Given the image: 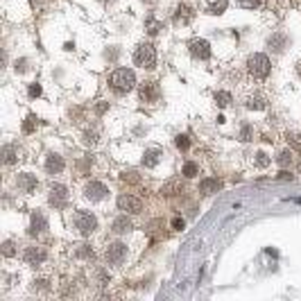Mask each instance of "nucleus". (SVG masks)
Segmentation results:
<instances>
[{
  "mask_svg": "<svg viewBox=\"0 0 301 301\" xmlns=\"http://www.w3.org/2000/svg\"><path fill=\"white\" fill-rule=\"evenodd\" d=\"M64 168H66V161L59 154H48V159H45V170H48L50 174H59V172H64Z\"/></svg>",
  "mask_w": 301,
  "mask_h": 301,
  "instance_id": "13",
  "label": "nucleus"
},
{
  "mask_svg": "<svg viewBox=\"0 0 301 301\" xmlns=\"http://www.w3.org/2000/svg\"><path fill=\"white\" fill-rule=\"evenodd\" d=\"M118 209L125 211V213H140L143 211V202H140L138 197H134V195H120L118 197Z\"/></svg>",
  "mask_w": 301,
  "mask_h": 301,
  "instance_id": "9",
  "label": "nucleus"
},
{
  "mask_svg": "<svg viewBox=\"0 0 301 301\" xmlns=\"http://www.w3.org/2000/svg\"><path fill=\"white\" fill-rule=\"evenodd\" d=\"M279 179H292V174H288V172H279Z\"/></svg>",
  "mask_w": 301,
  "mask_h": 301,
  "instance_id": "40",
  "label": "nucleus"
},
{
  "mask_svg": "<svg viewBox=\"0 0 301 301\" xmlns=\"http://www.w3.org/2000/svg\"><path fill=\"white\" fill-rule=\"evenodd\" d=\"M181 174H183V177H197L199 166H197V163H193V161H186V163H183V168H181Z\"/></svg>",
  "mask_w": 301,
  "mask_h": 301,
  "instance_id": "22",
  "label": "nucleus"
},
{
  "mask_svg": "<svg viewBox=\"0 0 301 301\" xmlns=\"http://www.w3.org/2000/svg\"><path fill=\"white\" fill-rule=\"evenodd\" d=\"M107 195H109V188L102 181H88L84 186V197L91 199V202H102Z\"/></svg>",
  "mask_w": 301,
  "mask_h": 301,
  "instance_id": "8",
  "label": "nucleus"
},
{
  "mask_svg": "<svg viewBox=\"0 0 301 301\" xmlns=\"http://www.w3.org/2000/svg\"><path fill=\"white\" fill-rule=\"evenodd\" d=\"M276 161H279V166H281V168L290 166V163H292V152H281V154H279V159H276Z\"/></svg>",
  "mask_w": 301,
  "mask_h": 301,
  "instance_id": "31",
  "label": "nucleus"
},
{
  "mask_svg": "<svg viewBox=\"0 0 301 301\" xmlns=\"http://www.w3.org/2000/svg\"><path fill=\"white\" fill-rule=\"evenodd\" d=\"M288 143H290L297 152H301V134H290L288 136Z\"/></svg>",
  "mask_w": 301,
  "mask_h": 301,
  "instance_id": "33",
  "label": "nucleus"
},
{
  "mask_svg": "<svg viewBox=\"0 0 301 301\" xmlns=\"http://www.w3.org/2000/svg\"><path fill=\"white\" fill-rule=\"evenodd\" d=\"M299 172H301V163H299Z\"/></svg>",
  "mask_w": 301,
  "mask_h": 301,
  "instance_id": "42",
  "label": "nucleus"
},
{
  "mask_svg": "<svg viewBox=\"0 0 301 301\" xmlns=\"http://www.w3.org/2000/svg\"><path fill=\"white\" fill-rule=\"evenodd\" d=\"M199 190L204 195H213L220 190V181H217V179H204V181L199 183Z\"/></svg>",
  "mask_w": 301,
  "mask_h": 301,
  "instance_id": "20",
  "label": "nucleus"
},
{
  "mask_svg": "<svg viewBox=\"0 0 301 301\" xmlns=\"http://www.w3.org/2000/svg\"><path fill=\"white\" fill-rule=\"evenodd\" d=\"M30 95H32V97L41 95V86H39V84H32V86H30Z\"/></svg>",
  "mask_w": 301,
  "mask_h": 301,
  "instance_id": "38",
  "label": "nucleus"
},
{
  "mask_svg": "<svg viewBox=\"0 0 301 301\" xmlns=\"http://www.w3.org/2000/svg\"><path fill=\"white\" fill-rule=\"evenodd\" d=\"M193 18H195V11L186 5H179L177 11H174V23H177V25H186V23H190Z\"/></svg>",
  "mask_w": 301,
  "mask_h": 301,
  "instance_id": "14",
  "label": "nucleus"
},
{
  "mask_svg": "<svg viewBox=\"0 0 301 301\" xmlns=\"http://www.w3.org/2000/svg\"><path fill=\"white\" fill-rule=\"evenodd\" d=\"M48 202L54 209H64L66 202H68V188L61 183H52L48 188Z\"/></svg>",
  "mask_w": 301,
  "mask_h": 301,
  "instance_id": "6",
  "label": "nucleus"
},
{
  "mask_svg": "<svg viewBox=\"0 0 301 301\" xmlns=\"http://www.w3.org/2000/svg\"><path fill=\"white\" fill-rule=\"evenodd\" d=\"M285 41H288V39H285V34H272V37L267 39V45L274 50V52H281V50L285 48Z\"/></svg>",
  "mask_w": 301,
  "mask_h": 301,
  "instance_id": "19",
  "label": "nucleus"
},
{
  "mask_svg": "<svg viewBox=\"0 0 301 301\" xmlns=\"http://www.w3.org/2000/svg\"><path fill=\"white\" fill-rule=\"evenodd\" d=\"M73 222H75L77 231H80L82 236H91L97 229V217L93 213H88V211H77V213L73 215Z\"/></svg>",
  "mask_w": 301,
  "mask_h": 301,
  "instance_id": "3",
  "label": "nucleus"
},
{
  "mask_svg": "<svg viewBox=\"0 0 301 301\" xmlns=\"http://www.w3.org/2000/svg\"><path fill=\"white\" fill-rule=\"evenodd\" d=\"M174 145H177L179 150H188V147H190V140H188V136L179 134L177 138H174Z\"/></svg>",
  "mask_w": 301,
  "mask_h": 301,
  "instance_id": "30",
  "label": "nucleus"
},
{
  "mask_svg": "<svg viewBox=\"0 0 301 301\" xmlns=\"http://www.w3.org/2000/svg\"><path fill=\"white\" fill-rule=\"evenodd\" d=\"M159 161H161V150H147L145 156H143V166L145 168L159 166Z\"/></svg>",
  "mask_w": 301,
  "mask_h": 301,
  "instance_id": "18",
  "label": "nucleus"
},
{
  "mask_svg": "<svg viewBox=\"0 0 301 301\" xmlns=\"http://www.w3.org/2000/svg\"><path fill=\"white\" fill-rule=\"evenodd\" d=\"M75 254H77L80 258H84V260H93V258H95V254H93L91 245H80V247L75 249Z\"/></svg>",
  "mask_w": 301,
  "mask_h": 301,
  "instance_id": "23",
  "label": "nucleus"
},
{
  "mask_svg": "<svg viewBox=\"0 0 301 301\" xmlns=\"http://www.w3.org/2000/svg\"><path fill=\"white\" fill-rule=\"evenodd\" d=\"M245 107H247V109H254V111H260V109H265L267 104H265V97L254 95V97H249L247 102H245Z\"/></svg>",
  "mask_w": 301,
  "mask_h": 301,
  "instance_id": "21",
  "label": "nucleus"
},
{
  "mask_svg": "<svg viewBox=\"0 0 301 301\" xmlns=\"http://www.w3.org/2000/svg\"><path fill=\"white\" fill-rule=\"evenodd\" d=\"M188 50H190V54H193L195 59H209L211 57V45H209V41H204V39H195V41H190Z\"/></svg>",
  "mask_w": 301,
  "mask_h": 301,
  "instance_id": "10",
  "label": "nucleus"
},
{
  "mask_svg": "<svg viewBox=\"0 0 301 301\" xmlns=\"http://www.w3.org/2000/svg\"><path fill=\"white\" fill-rule=\"evenodd\" d=\"M215 102H217V107H229L231 104V93H226V91H217L215 93Z\"/></svg>",
  "mask_w": 301,
  "mask_h": 301,
  "instance_id": "24",
  "label": "nucleus"
},
{
  "mask_svg": "<svg viewBox=\"0 0 301 301\" xmlns=\"http://www.w3.org/2000/svg\"><path fill=\"white\" fill-rule=\"evenodd\" d=\"M14 254H16V245H14L11 240H5V242H2V256H5V258H11Z\"/></svg>",
  "mask_w": 301,
  "mask_h": 301,
  "instance_id": "26",
  "label": "nucleus"
},
{
  "mask_svg": "<svg viewBox=\"0 0 301 301\" xmlns=\"http://www.w3.org/2000/svg\"><path fill=\"white\" fill-rule=\"evenodd\" d=\"M2 161L7 163V166H11V163H16L18 159H21V152H18V147L16 145H5L2 147Z\"/></svg>",
  "mask_w": 301,
  "mask_h": 301,
  "instance_id": "16",
  "label": "nucleus"
},
{
  "mask_svg": "<svg viewBox=\"0 0 301 301\" xmlns=\"http://www.w3.org/2000/svg\"><path fill=\"white\" fill-rule=\"evenodd\" d=\"M254 138V129H252V125H242V129H240V140H252Z\"/></svg>",
  "mask_w": 301,
  "mask_h": 301,
  "instance_id": "29",
  "label": "nucleus"
},
{
  "mask_svg": "<svg viewBox=\"0 0 301 301\" xmlns=\"http://www.w3.org/2000/svg\"><path fill=\"white\" fill-rule=\"evenodd\" d=\"M30 229H32V233H41L48 229V220H45V215L43 213H34L32 215V224H30Z\"/></svg>",
  "mask_w": 301,
  "mask_h": 301,
  "instance_id": "17",
  "label": "nucleus"
},
{
  "mask_svg": "<svg viewBox=\"0 0 301 301\" xmlns=\"http://www.w3.org/2000/svg\"><path fill=\"white\" fill-rule=\"evenodd\" d=\"M104 258H107L109 265H120L127 258V245L125 242H111L107 249H104Z\"/></svg>",
  "mask_w": 301,
  "mask_h": 301,
  "instance_id": "5",
  "label": "nucleus"
},
{
  "mask_svg": "<svg viewBox=\"0 0 301 301\" xmlns=\"http://www.w3.org/2000/svg\"><path fill=\"white\" fill-rule=\"evenodd\" d=\"M159 30H161V23H156L152 16L147 18V32H150V34H156Z\"/></svg>",
  "mask_w": 301,
  "mask_h": 301,
  "instance_id": "34",
  "label": "nucleus"
},
{
  "mask_svg": "<svg viewBox=\"0 0 301 301\" xmlns=\"http://www.w3.org/2000/svg\"><path fill=\"white\" fill-rule=\"evenodd\" d=\"M138 95L143 102H154L156 97H159V86H156V82H143L138 88Z\"/></svg>",
  "mask_w": 301,
  "mask_h": 301,
  "instance_id": "11",
  "label": "nucleus"
},
{
  "mask_svg": "<svg viewBox=\"0 0 301 301\" xmlns=\"http://www.w3.org/2000/svg\"><path fill=\"white\" fill-rule=\"evenodd\" d=\"M161 193H166V195H177V193H181V186H179V181H170V183H166L161 188Z\"/></svg>",
  "mask_w": 301,
  "mask_h": 301,
  "instance_id": "25",
  "label": "nucleus"
},
{
  "mask_svg": "<svg viewBox=\"0 0 301 301\" xmlns=\"http://www.w3.org/2000/svg\"><path fill=\"white\" fill-rule=\"evenodd\" d=\"M34 290H39V292H48V290H50V281H48V279H39V281H34Z\"/></svg>",
  "mask_w": 301,
  "mask_h": 301,
  "instance_id": "32",
  "label": "nucleus"
},
{
  "mask_svg": "<svg viewBox=\"0 0 301 301\" xmlns=\"http://www.w3.org/2000/svg\"><path fill=\"white\" fill-rule=\"evenodd\" d=\"M97 143V131L95 129H86L84 131V145H95Z\"/></svg>",
  "mask_w": 301,
  "mask_h": 301,
  "instance_id": "28",
  "label": "nucleus"
},
{
  "mask_svg": "<svg viewBox=\"0 0 301 301\" xmlns=\"http://www.w3.org/2000/svg\"><path fill=\"white\" fill-rule=\"evenodd\" d=\"M107 107H109V104H107V102H102V104H97V113H104V111H107Z\"/></svg>",
  "mask_w": 301,
  "mask_h": 301,
  "instance_id": "39",
  "label": "nucleus"
},
{
  "mask_svg": "<svg viewBox=\"0 0 301 301\" xmlns=\"http://www.w3.org/2000/svg\"><path fill=\"white\" fill-rule=\"evenodd\" d=\"M256 166H260V168L269 166V156L265 154V152H258V154H256Z\"/></svg>",
  "mask_w": 301,
  "mask_h": 301,
  "instance_id": "35",
  "label": "nucleus"
},
{
  "mask_svg": "<svg viewBox=\"0 0 301 301\" xmlns=\"http://www.w3.org/2000/svg\"><path fill=\"white\" fill-rule=\"evenodd\" d=\"M32 2H39V0H32Z\"/></svg>",
  "mask_w": 301,
  "mask_h": 301,
  "instance_id": "43",
  "label": "nucleus"
},
{
  "mask_svg": "<svg viewBox=\"0 0 301 301\" xmlns=\"http://www.w3.org/2000/svg\"><path fill=\"white\" fill-rule=\"evenodd\" d=\"M16 183H18V188L23 190V193H32L34 188H37V174H30V172H23V174H18L16 177Z\"/></svg>",
  "mask_w": 301,
  "mask_h": 301,
  "instance_id": "12",
  "label": "nucleus"
},
{
  "mask_svg": "<svg viewBox=\"0 0 301 301\" xmlns=\"http://www.w3.org/2000/svg\"><path fill=\"white\" fill-rule=\"evenodd\" d=\"M34 127H37V116H27L25 123H23V131H25V134H32Z\"/></svg>",
  "mask_w": 301,
  "mask_h": 301,
  "instance_id": "27",
  "label": "nucleus"
},
{
  "mask_svg": "<svg viewBox=\"0 0 301 301\" xmlns=\"http://www.w3.org/2000/svg\"><path fill=\"white\" fill-rule=\"evenodd\" d=\"M109 86H111L116 93H129L136 86V75L134 70L129 68H118L113 70L111 77H109Z\"/></svg>",
  "mask_w": 301,
  "mask_h": 301,
  "instance_id": "1",
  "label": "nucleus"
},
{
  "mask_svg": "<svg viewBox=\"0 0 301 301\" xmlns=\"http://www.w3.org/2000/svg\"><path fill=\"white\" fill-rule=\"evenodd\" d=\"M111 229H113V233H127V231H131V222H129L127 215H118L113 220Z\"/></svg>",
  "mask_w": 301,
  "mask_h": 301,
  "instance_id": "15",
  "label": "nucleus"
},
{
  "mask_svg": "<svg viewBox=\"0 0 301 301\" xmlns=\"http://www.w3.org/2000/svg\"><path fill=\"white\" fill-rule=\"evenodd\" d=\"M45 258H48V252H45L43 247H39V245L25 247V252H23V260H25L27 265H34V267H39V265L45 263Z\"/></svg>",
  "mask_w": 301,
  "mask_h": 301,
  "instance_id": "7",
  "label": "nucleus"
},
{
  "mask_svg": "<svg viewBox=\"0 0 301 301\" xmlns=\"http://www.w3.org/2000/svg\"><path fill=\"white\" fill-rule=\"evenodd\" d=\"M269 68H272V64H269V59L265 57V54H252L247 59V70L252 73L256 80H263V77L269 75Z\"/></svg>",
  "mask_w": 301,
  "mask_h": 301,
  "instance_id": "4",
  "label": "nucleus"
},
{
  "mask_svg": "<svg viewBox=\"0 0 301 301\" xmlns=\"http://www.w3.org/2000/svg\"><path fill=\"white\" fill-rule=\"evenodd\" d=\"M183 224H186V222H183L181 217H174V220H172V229H177V231H179V229H183Z\"/></svg>",
  "mask_w": 301,
  "mask_h": 301,
  "instance_id": "37",
  "label": "nucleus"
},
{
  "mask_svg": "<svg viewBox=\"0 0 301 301\" xmlns=\"http://www.w3.org/2000/svg\"><path fill=\"white\" fill-rule=\"evenodd\" d=\"M134 64L140 68H154L156 64V50L152 43H140L134 52Z\"/></svg>",
  "mask_w": 301,
  "mask_h": 301,
  "instance_id": "2",
  "label": "nucleus"
},
{
  "mask_svg": "<svg viewBox=\"0 0 301 301\" xmlns=\"http://www.w3.org/2000/svg\"><path fill=\"white\" fill-rule=\"evenodd\" d=\"M240 7H245V9H256V7H260V0H240Z\"/></svg>",
  "mask_w": 301,
  "mask_h": 301,
  "instance_id": "36",
  "label": "nucleus"
},
{
  "mask_svg": "<svg viewBox=\"0 0 301 301\" xmlns=\"http://www.w3.org/2000/svg\"><path fill=\"white\" fill-rule=\"evenodd\" d=\"M297 73H299V75H301V61H299V64H297Z\"/></svg>",
  "mask_w": 301,
  "mask_h": 301,
  "instance_id": "41",
  "label": "nucleus"
}]
</instances>
